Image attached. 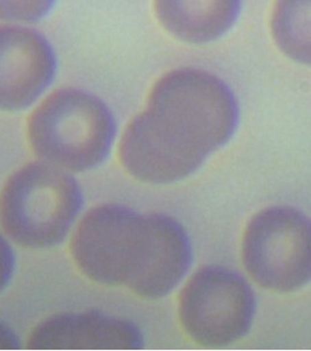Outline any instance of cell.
<instances>
[{
  "label": "cell",
  "instance_id": "1",
  "mask_svg": "<svg viewBox=\"0 0 311 351\" xmlns=\"http://www.w3.org/2000/svg\"><path fill=\"white\" fill-rule=\"evenodd\" d=\"M238 122V101L225 81L199 68H177L153 84L147 108L124 130L120 160L137 180L173 183L227 143Z\"/></svg>",
  "mask_w": 311,
  "mask_h": 351
},
{
  "label": "cell",
  "instance_id": "2",
  "mask_svg": "<svg viewBox=\"0 0 311 351\" xmlns=\"http://www.w3.org/2000/svg\"><path fill=\"white\" fill-rule=\"evenodd\" d=\"M28 140L36 155L64 170L99 167L112 150L117 124L112 109L81 88L58 89L28 120Z\"/></svg>",
  "mask_w": 311,
  "mask_h": 351
},
{
  "label": "cell",
  "instance_id": "3",
  "mask_svg": "<svg viewBox=\"0 0 311 351\" xmlns=\"http://www.w3.org/2000/svg\"><path fill=\"white\" fill-rule=\"evenodd\" d=\"M82 205L84 193L73 176L47 162H34L5 184L0 223L24 247H52L67 236Z\"/></svg>",
  "mask_w": 311,
  "mask_h": 351
},
{
  "label": "cell",
  "instance_id": "4",
  "mask_svg": "<svg viewBox=\"0 0 311 351\" xmlns=\"http://www.w3.org/2000/svg\"><path fill=\"white\" fill-rule=\"evenodd\" d=\"M242 259L251 279L269 291H297L311 281V219L290 206H271L251 218Z\"/></svg>",
  "mask_w": 311,
  "mask_h": 351
},
{
  "label": "cell",
  "instance_id": "5",
  "mask_svg": "<svg viewBox=\"0 0 311 351\" xmlns=\"http://www.w3.org/2000/svg\"><path fill=\"white\" fill-rule=\"evenodd\" d=\"M254 291L239 273L210 265L197 271L180 295L184 330L205 347H225L242 339L256 315Z\"/></svg>",
  "mask_w": 311,
  "mask_h": 351
},
{
  "label": "cell",
  "instance_id": "6",
  "mask_svg": "<svg viewBox=\"0 0 311 351\" xmlns=\"http://www.w3.org/2000/svg\"><path fill=\"white\" fill-rule=\"evenodd\" d=\"M145 233V216L122 205H101L81 220L71 251L89 279L127 286L140 263Z\"/></svg>",
  "mask_w": 311,
  "mask_h": 351
},
{
  "label": "cell",
  "instance_id": "7",
  "mask_svg": "<svg viewBox=\"0 0 311 351\" xmlns=\"http://www.w3.org/2000/svg\"><path fill=\"white\" fill-rule=\"evenodd\" d=\"M55 49L42 33L21 24L0 25V110L32 106L55 79Z\"/></svg>",
  "mask_w": 311,
  "mask_h": 351
},
{
  "label": "cell",
  "instance_id": "8",
  "mask_svg": "<svg viewBox=\"0 0 311 351\" xmlns=\"http://www.w3.org/2000/svg\"><path fill=\"white\" fill-rule=\"evenodd\" d=\"M143 346V334L132 321L99 311L48 317L34 328L27 342L36 350H136Z\"/></svg>",
  "mask_w": 311,
  "mask_h": 351
},
{
  "label": "cell",
  "instance_id": "9",
  "mask_svg": "<svg viewBox=\"0 0 311 351\" xmlns=\"http://www.w3.org/2000/svg\"><path fill=\"white\" fill-rule=\"evenodd\" d=\"M147 234L140 263L127 285L137 295L160 299L186 276L191 266V241L172 217L153 213L145 216Z\"/></svg>",
  "mask_w": 311,
  "mask_h": 351
},
{
  "label": "cell",
  "instance_id": "10",
  "mask_svg": "<svg viewBox=\"0 0 311 351\" xmlns=\"http://www.w3.org/2000/svg\"><path fill=\"white\" fill-rule=\"evenodd\" d=\"M241 3L242 0H153L162 26L188 44L219 39L236 23Z\"/></svg>",
  "mask_w": 311,
  "mask_h": 351
},
{
  "label": "cell",
  "instance_id": "11",
  "mask_svg": "<svg viewBox=\"0 0 311 351\" xmlns=\"http://www.w3.org/2000/svg\"><path fill=\"white\" fill-rule=\"evenodd\" d=\"M271 26L281 52L299 64H311V0H276Z\"/></svg>",
  "mask_w": 311,
  "mask_h": 351
},
{
  "label": "cell",
  "instance_id": "12",
  "mask_svg": "<svg viewBox=\"0 0 311 351\" xmlns=\"http://www.w3.org/2000/svg\"><path fill=\"white\" fill-rule=\"evenodd\" d=\"M56 0H0V21L34 24L52 11Z\"/></svg>",
  "mask_w": 311,
  "mask_h": 351
},
{
  "label": "cell",
  "instance_id": "13",
  "mask_svg": "<svg viewBox=\"0 0 311 351\" xmlns=\"http://www.w3.org/2000/svg\"><path fill=\"white\" fill-rule=\"evenodd\" d=\"M16 269V254L4 237L0 236V291L8 286Z\"/></svg>",
  "mask_w": 311,
  "mask_h": 351
},
{
  "label": "cell",
  "instance_id": "14",
  "mask_svg": "<svg viewBox=\"0 0 311 351\" xmlns=\"http://www.w3.org/2000/svg\"><path fill=\"white\" fill-rule=\"evenodd\" d=\"M21 347L19 336L8 324L0 321V350H16Z\"/></svg>",
  "mask_w": 311,
  "mask_h": 351
}]
</instances>
